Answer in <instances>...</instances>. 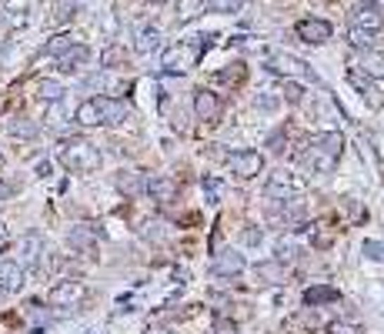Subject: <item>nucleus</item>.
Segmentation results:
<instances>
[{"label":"nucleus","mask_w":384,"mask_h":334,"mask_svg":"<svg viewBox=\"0 0 384 334\" xmlns=\"http://www.w3.org/2000/svg\"><path fill=\"white\" fill-rule=\"evenodd\" d=\"M144 194H151L154 201H171L174 194H178V184L167 178V174H157V178H151V180H144Z\"/></svg>","instance_id":"obj_14"},{"label":"nucleus","mask_w":384,"mask_h":334,"mask_svg":"<svg viewBox=\"0 0 384 334\" xmlns=\"http://www.w3.org/2000/svg\"><path fill=\"white\" fill-rule=\"evenodd\" d=\"M301 164H304L307 171H314V174H328V171L337 164V157L324 154V151H318V147H307L304 154H301Z\"/></svg>","instance_id":"obj_16"},{"label":"nucleus","mask_w":384,"mask_h":334,"mask_svg":"<svg viewBox=\"0 0 384 334\" xmlns=\"http://www.w3.org/2000/svg\"><path fill=\"white\" fill-rule=\"evenodd\" d=\"M40 254H44V241H40V234H24L20 241H17V264L20 268H37L40 264Z\"/></svg>","instance_id":"obj_6"},{"label":"nucleus","mask_w":384,"mask_h":334,"mask_svg":"<svg viewBox=\"0 0 384 334\" xmlns=\"http://www.w3.org/2000/svg\"><path fill=\"white\" fill-rule=\"evenodd\" d=\"M87 61H90V47H84V44H74V47H67V51L57 57V67H61L64 74H74V70H80Z\"/></svg>","instance_id":"obj_12"},{"label":"nucleus","mask_w":384,"mask_h":334,"mask_svg":"<svg viewBox=\"0 0 384 334\" xmlns=\"http://www.w3.org/2000/svg\"><path fill=\"white\" fill-rule=\"evenodd\" d=\"M228 167H230V174L247 180V178H257L264 171V157L257 154V151H234V154H228Z\"/></svg>","instance_id":"obj_5"},{"label":"nucleus","mask_w":384,"mask_h":334,"mask_svg":"<svg viewBox=\"0 0 384 334\" xmlns=\"http://www.w3.org/2000/svg\"><path fill=\"white\" fill-rule=\"evenodd\" d=\"M304 301L311 304V308H318V304L337 301V291H334V287H307V291H304Z\"/></svg>","instance_id":"obj_27"},{"label":"nucleus","mask_w":384,"mask_h":334,"mask_svg":"<svg viewBox=\"0 0 384 334\" xmlns=\"http://www.w3.org/2000/svg\"><path fill=\"white\" fill-rule=\"evenodd\" d=\"M151 4H164V0H151Z\"/></svg>","instance_id":"obj_45"},{"label":"nucleus","mask_w":384,"mask_h":334,"mask_svg":"<svg viewBox=\"0 0 384 334\" xmlns=\"http://www.w3.org/2000/svg\"><path fill=\"white\" fill-rule=\"evenodd\" d=\"M328 334H361V328L351 321H331L328 324Z\"/></svg>","instance_id":"obj_33"},{"label":"nucleus","mask_w":384,"mask_h":334,"mask_svg":"<svg viewBox=\"0 0 384 334\" xmlns=\"http://www.w3.org/2000/svg\"><path fill=\"white\" fill-rule=\"evenodd\" d=\"M134 47H137V54L157 51V47H161V30H157V27H141V30H137V44H134Z\"/></svg>","instance_id":"obj_23"},{"label":"nucleus","mask_w":384,"mask_h":334,"mask_svg":"<svg viewBox=\"0 0 384 334\" xmlns=\"http://www.w3.org/2000/svg\"><path fill=\"white\" fill-rule=\"evenodd\" d=\"M7 130H11V137H20V141H34V137H40V128L34 124V120H27V117H13L11 124H7Z\"/></svg>","instance_id":"obj_22"},{"label":"nucleus","mask_w":384,"mask_h":334,"mask_svg":"<svg viewBox=\"0 0 384 334\" xmlns=\"http://www.w3.org/2000/svg\"><path fill=\"white\" fill-rule=\"evenodd\" d=\"M214 334H241L237 331V328H234V324H228V321H221L218 328H214Z\"/></svg>","instance_id":"obj_40"},{"label":"nucleus","mask_w":384,"mask_h":334,"mask_svg":"<svg viewBox=\"0 0 384 334\" xmlns=\"http://www.w3.org/2000/svg\"><path fill=\"white\" fill-rule=\"evenodd\" d=\"M194 111H197V117H201L204 124H214V120L221 117L218 94H211V90H197V94H194Z\"/></svg>","instance_id":"obj_10"},{"label":"nucleus","mask_w":384,"mask_h":334,"mask_svg":"<svg viewBox=\"0 0 384 334\" xmlns=\"http://www.w3.org/2000/svg\"><path fill=\"white\" fill-rule=\"evenodd\" d=\"M271 70H274V74H281L284 80H304V78H311L314 80V70H311V64H307V61H301V57H295V54H274V57H271Z\"/></svg>","instance_id":"obj_4"},{"label":"nucleus","mask_w":384,"mask_h":334,"mask_svg":"<svg viewBox=\"0 0 384 334\" xmlns=\"http://www.w3.org/2000/svg\"><path fill=\"white\" fill-rule=\"evenodd\" d=\"M351 44L361 47V51H368V47H371V34H368V30H361V27H351Z\"/></svg>","instance_id":"obj_32"},{"label":"nucleus","mask_w":384,"mask_h":334,"mask_svg":"<svg viewBox=\"0 0 384 334\" xmlns=\"http://www.w3.org/2000/svg\"><path fill=\"white\" fill-rule=\"evenodd\" d=\"M80 7H84V0H57L54 4V20L67 24V20H74L77 13H80Z\"/></svg>","instance_id":"obj_25"},{"label":"nucleus","mask_w":384,"mask_h":334,"mask_svg":"<svg viewBox=\"0 0 384 334\" xmlns=\"http://www.w3.org/2000/svg\"><path fill=\"white\" fill-rule=\"evenodd\" d=\"M311 147H318V151H324V154H331V157H341L345 137H341L337 130H324V134H314V137H311Z\"/></svg>","instance_id":"obj_17"},{"label":"nucleus","mask_w":384,"mask_h":334,"mask_svg":"<svg viewBox=\"0 0 384 334\" xmlns=\"http://www.w3.org/2000/svg\"><path fill=\"white\" fill-rule=\"evenodd\" d=\"M351 27H361V30H368V34H378L384 27V17L378 13V7H361V11L354 13Z\"/></svg>","instance_id":"obj_19"},{"label":"nucleus","mask_w":384,"mask_h":334,"mask_svg":"<svg viewBox=\"0 0 384 334\" xmlns=\"http://www.w3.org/2000/svg\"><path fill=\"white\" fill-rule=\"evenodd\" d=\"M204 13V0H178V20L180 24H191L194 17Z\"/></svg>","instance_id":"obj_26"},{"label":"nucleus","mask_w":384,"mask_h":334,"mask_svg":"<svg viewBox=\"0 0 384 334\" xmlns=\"http://www.w3.org/2000/svg\"><path fill=\"white\" fill-rule=\"evenodd\" d=\"M295 30H297V37L304 40V44H324V40H331V24H328V20H318V17L301 20Z\"/></svg>","instance_id":"obj_9"},{"label":"nucleus","mask_w":384,"mask_h":334,"mask_svg":"<svg viewBox=\"0 0 384 334\" xmlns=\"http://www.w3.org/2000/svg\"><path fill=\"white\" fill-rule=\"evenodd\" d=\"M27 0H7V24L13 27H24L27 24Z\"/></svg>","instance_id":"obj_28"},{"label":"nucleus","mask_w":384,"mask_h":334,"mask_svg":"<svg viewBox=\"0 0 384 334\" xmlns=\"http://www.w3.org/2000/svg\"><path fill=\"white\" fill-rule=\"evenodd\" d=\"M64 94H67V87L61 84V80L44 78L37 84V97H40V101H47V104H61V101H64Z\"/></svg>","instance_id":"obj_21"},{"label":"nucleus","mask_w":384,"mask_h":334,"mask_svg":"<svg viewBox=\"0 0 384 334\" xmlns=\"http://www.w3.org/2000/svg\"><path fill=\"white\" fill-rule=\"evenodd\" d=\"M364 251H368V257H384V247L381 245H371V241L364 245Z\"/></svg>","instance_id":"obj_41"},{"label":"nucleus","mask_w":384,"mask_h":334,"mask_svg":"<svg viewBox=\"0 0 384 334\" xmlns=\"http://www.w3.org/2000/svg\"><path fill=\"white\" fill-rule=\"evenodd\" d=\"M144 174H137V171H120V174H117V191L120 194H128V197H137V194H144Z\"/></svg>","instance_id":"obj_18"},{"label":"nucleus","mask_w":384,"mask_h":334,"mask_svg":"<svg viewBox=\"0 0 384 334\" xmlns=\"http://www.w3.org/2000/svg\"><path fill=\"white\" fill-rule=\"evenodd\" d=\"M0 247H7V231L0 228Z\"/></svg>","instance_id":"obj_43"},{"label":"nucleus","mask_w":384,"mask_h":334,"mask_svg":"<svg viewBox=\"0 0 384 334\" xmlns=\"http://www.w3.org/2000/svg\"><path fill=\"white\" fill-rule=\"evenodd\" d=\"M161 228H164V224H161V221H147V228H144V237H154V241H164L167 237V231H161Z\"/></svg>","instance_id":"obj_35"},{"label":"nucleus","mask_w":384,"mask_h":334,"mask_svg":"<svg viewBox=\"0 0 384 334\" xmlns=\"http://www.w3.org/2000/svg\"><path fill=\"white\" fill-rule=\"evenodd\" d=\"M204 7L211 13H237L244 7V0H204Z\"/></svg>","instance_id":"obj_30"},{"label":"nucleus","mask_w":384,"mask_h":334,"mask_svg":"<svg viewBox=\"0 0 384 334\" xmlns=\"http://www.w3.org/2000/svg\"><path fill=\"white\" fill-rule=\"evenodd\" d=\"M301 191H304V180L291 171H278L268 178V197H274V201H295Z\"/></svg>","instance_id":"obj_3"},{"label":"nucleus","mask_w":384,"mask_h":334,"mask_svg":"<svg viewBox=\"0 0 384 334\" xmlns=\"http://www.w3.org/2000/svg\"><path fill=\"white\" fill-rule=\"evenodd\" d=\"M347 80H351V84H354V87L361 90V94H368V101H371V107H374V111H378V107H381V104H384L381 90H374V87H371V80H368V78H361L358 70H351V74H347Z\"/></svg>","instance_id":"obj_24"},{"label":"nucleus","mask_w":384,"mask_h":334,"mask_svg":"<svg viewBox=\"0 0 384 334\" xmlns=\"http://www.w3.org/2000/svg\"><path fill=\"white\" fill-rule=\"evenodd\" d=\"M204 187H207V201L214 204V201H218V191H221V180H218V178H207Z\"/></svg>","instance_id":"obj_36"},{"label":"nucleus","mask_w":384,"mask_h":334,"mask_svg":"<svg viewBox=\"0 0 384 334\" xmlns=\"http://www.w3.org/2000/svg\"><path fill=\"white\" fill-rule=\"evenodd\" d=\"M361 70H364V78L368 80H384V54L364 51V57H361Z\"/></svg>","instance_id":"obj_20"},{"label":"nucleus","mask_w":384,"mask_h":334,"mask_svg":"<svg viewBox=\"0 0 384 334\" xmlns=\"http://www.w3.org/2000/svg\"><path fill=\"white\" fill-rule=\"evenodd\" d=\"M61 164L74 174H87V171L101 167V151L84 137H70V141L61 144Z\"/></svg>","instance_id":"obj_1"},{"label":"nucleus","mask_w":384,"mask_h":334,"mask_svg":"<svg viewBox=\"0 0 384 334\" xmlns=\"http://www.w3.org/2000/svg\"><path fill=\"white\" fill-rule=\"evenodd\" d=\"M201 51H207V37H194V44H178L164 51V70H187V67L201 57Z\"/></svg>","instance_id":"obj_2"},{"label":"nucleus","mask_w":384,"mask_h":334,"mask_svg":"<svg viewBox=\"0 0 384 334\" xmlns=\"http://www.w3.org/2000/svg\"><path fill=\"white\" fill-rule=\"evenodd\" d=\"M257 107H261V111H274V107H278V97H274V94H264V97H257Z\"/></svg>","instance_id":"obj_38"},{"label":"nucleus","mask_w":384,"mask_h":334,"mask_svg":"<svg viewBox=\"0 0 384 334\" xmlns=\"http://www.w3.org/2000/svg\"><path fill=\"white\" fill-rule=\"evenodd\" d=\"M284 97H287V104H301L304 101V87L297 80H284Z\"/></svg>","instance_id":"obj_31"},{"label":"nucleus","mask_w":384,"mask_h":334,"mask_svg":"<svg viewBox=\"0 0 384 334\" xmlns=\"http://www.w3.org/2000/svg\"><path fill=\"white\" fill-rule=\"evenodd\" d=\"M0 167H4V151H0Z\"/></svg>","instance_id":"obj_44"},{"label":"nucleus","mask_w":384,"mask_h":334,"mask_svg":"<svg viewBox=\"0 0 384 334\" xmlns=\"http://www.w3.org/2000/svg\"><path fill=\"white\" fill-rule=\"evenodd\" d=\"M278 254H281V261H284V257H295V245L281 241V245H278Z\"/></svg>","instance_id":"obj_39"},{"label":"nucleus","mask_w":384,"mask_h":334,"mask_svg":"<svg viewBox=\"0 0 384 334\" xmlns=\"http://www.w3.org/2000/svg\"><path fill=\"white\" fill-rule=\"evenodd\" d=\"M244 268H247V264H244L241 251H221V254L214 257V274H218V278H237Z\"/></svg>","instance_id":"obj_11"},{"label":"nucleus","mask_w":384,"mask_h":334,"mask_svg":"<svg viewBox=\"0 0 384 334\" xmlns=\"http://www.w3.org/2000/svg\"><path fill=\"white\" fill-rule=\"evenodd\" d=\"M244 245H261V228H244Z\"/></svg>","instance_id":"obj_37"},{"label":"nucleus","mask_w":384,"mask_h":334,"mask_svg":"<svg viewBox=\"0 0 384 334\" xmlns=\"http://www.w3.org/2000/svg\"><path fill=\"white\" fill-rule=\"evenodd\" d=\"M20 287H24V268L13 257H4L0 261V291L4 295H17Z\"/></svg>","instance_id":"obj_7"},{"label":"nucleus","mask_w":384,"mask_h":334,"mask_svg":"<svg viewBox=\"0 0 384 334\" xmlns=\"http://www.w3.org/2000/svg\"><path fill=\"white\" fill-rule=\"evenodd\" d=\"M77 40L70 37V34H57V37H51L47 40V47H44V54H47V57H61V54L67 51V47H74Z\"/></svg>","instance_id":"obj_29"},{"label":"nucleus","mask_w":384,"mask_h":334,"mask_svg":"<svg viewBox=\"0 0 384 334\" xmlns=\"http://www.w3.org/2000/svg\"><path fill=\"white\" fill-rule=\"evenodd\" d=\"M67 245L77 247V251H94V245H97V231H94L90 224H74V228L67 231Z\"/></svg>","instance_id":"obj_15"},{"label":"nucleus","mask_w":384,"mask_h":334,"mask_svg":"<svg viewBox=\"0 0 384 334\" xmlns=\"http://www.w3.org/2000/svg\"><path fill=\"white\" fill-rule=\"evenodd\" d=\"M254 278H257V284L278 287V284H284V278H287V268H284V261H261L254 268Z\"/></svg>","instance_id":"obj_13"},{"label":"nucleus","mask_w":384,"mask_h":334,"mask_svg":"<svg viewBox=\"0 0 384 334\" xmlns=\"http://www.w3.org/2000/svg\"><path fill=\"white\" fill-rule=\"evenodd\" d=\"M120 61H124V51H120V47H107V51L101 54L104 67H114V64H120Z\"/></svg>","instance_id":"obj_34"},{"label":"nucleus","mask_w":384,"mask_h":334,"mask_svg":"<svg viewBox=\"0 0 384 334\" xmlns=\"http://www.w3.org/2000/svg\"><path fill=\"white\" fill-rule=\"evenodd\" d=\"M37 178H51V164H47V161H40L37 164Z\"/></svg>","instance_id":"obj_42"},{"label":"nucleus","mask_w":384,"mask_h":334,"mask_svg":"<svg viewBox=\"0 0 384 334\" xmlns=\"http://www.w3.org/2000/svg\"><path fill=\"white\" fill-rule=\"evenodd\" d=\"M84 284L80 281H61L54 284L51 291V304H57V308H70V304H77V301H84Z\"/></svg>","instance_id":"obj_8"}]
</instances>
